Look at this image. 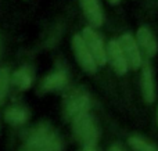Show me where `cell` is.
<instances>
[{"label":"cell","instance_id":"6da1fadb","mask_svg":"<svg viewBox=\"0 0 158 151\" xmlns=\"http://www.w3.org/2000/svg\"><path fill=\"white\" fill-rule=\"evenodd\" d=\"M25 146L32 151H63L64 146L58 135L47 125H38L24 135Z\"/></svg>","mask_w":158,"mask_h":151},{"label":"cell","instance_id":"7a4b0ae2","mask_svg":"<svg viewBox=\"0 0 158 151\" xmlns=\"http://www.w3.org/2000/svg\"><path fill=\"white\" fill-rule=\"evenodd\" d=\"M72 133H74V137L83 146H94L97 143V126L87 114H83L72 121Z\"/></svg>","mask_w":158,"mask_h":151},{"label":"cell","instance_id":"3957f363","mask_svg":"<svg viewBox=\"0 0 158 151\" xmlns=\"http://www.w3.org/2000/svg\"><path fill=\"white\" fill-rule=\"evenodd\" d=\"M72 51H74V55L77 58L78 64L81 65V68L86 74H94L96 68H97V63H96L92 51L87 47L83 36L75 35L72 38Z\"/></svg>","mask_w":158,"mask_h":151},{"label":"cell","instance_id":"277c9868","mask_svg":"<svg viewBox=\"0 0 158 151\" xmlns=\"http://www.w3.org/2000/svg\"><path fill=\"white\" fill-rule=\"evenodd\" d=\"M82 36H83L89 50L92 51L96 63L98 65H104L107 63V58L108 57H107V49L104 47L101 38L93 29H90V28H85L83 32H82Z\"/></svg>","mask_w":158,"mask_h":151},{"label":"cell","instance_id":"5b68a950","mask_svg":"<svg viewBox=\"0 0 158 151\" xmlns=\"http://www.w3.org/2000/svg\"><path fill=\"white\" fill-rule=\"evenodd\" d=\"M119 43L125 53L129 67L132 69H139L142 67V54H140V47L137 44V40H135L131 33H125L121 36Z\"/></svg>","mask_w":158,"mask_h":151},{"label":"cell","instance_id":"8992f818","mask_svg":"<svg viewBox=\"0 0 158 151\" xmlns=\"http://www.w3.org/2000/svg\"><path fill=\"white\" fill-rule=\"evenodd\" d=\"M107 57H108L112 68H114V71L118 75L126 74L129 64H128V60H126L125 53H123L122 46H121L119 42H117V40L110 42L108 47H107Z\"/></svg>","mask_w":158,"mask_h":151},{"label":"cell","instance_id":"52a82bcc","mask_svg":"<svg viewBox=\"0 0 158 151\" xmlns=\"http://www.w3.org/2000/svg\"><path fill=\"white\" fill-rule=\"evenodd\" d=\"M89 110V99L85 94H77V96H72L71 99L67 100L65 107H64V115L67 119L69 121H74L78 116L87 114Z\"/></svg>","mask_w":158,"mask_h":151},{"label":"cell","instance_id":"ba28073f","mask_svg":"<svg viewBox=\"0 0 158 151\" xmlns=\"http://www.w3.org/2000/svg\"><path fill=\"white\" fill-rule=\"evenodd\" d=\"M140 88H142V96L147 104H151L156 100V79H154V72L148 64L143 67L142 78H140Z\"/></svg>","mask_w":158,"mask_h":151},{"label":"cell","instance_id":"9c48e42d","mask_svg":"<svg viewBox=\"0 0 158 151\" xmlns=\"http://www.w3.org/2000/svg\"><path fill=\"white\" fill-rule=\"evenodd\" d=\"M136 40H137L139 47L142 49V51L144 53L148 58L154 57V55L157 54V51H158L157 40H156V38H154L153 32H151L147 27L139 28L137 35H136Z\"/></svg>","mask_w":158,"mask_h":151},{"label":"cell","instance_id":"30bf717a","mask_svg":"<svg viewBox=\"0 0 158 151\" xmlns=\"http://www.w3.org/2000/svg\"><path fill=\"white\" fill-rule=\"evenodd\" d=\"M79 3L87 21L94 27H100L103 24V11L98 0H79Z\"/></svg>","mask_w":158,"mask_h":151},{"label":"cell","instance_id":"8fae6325","mask_svg":"<svg viewBox=\"0 0 158 151\" xmlns=\"http://www.w3.org/2000/svg\"><path fill=\"white\" fill-rule=\"evenodd\" d=\"M68 82V78L64 72L57 71V72H52L49 74L40 83V90L42 92H53V90H58L63 89L64 86Z\"/></svg>","mask_w":158,"mask_h":151},{"label":"cell","instance_id":"7c38bea8","mask_svg":"<svg viewBox=\"0 0 158 151\" xmlns=\"http://www.w3.org/2000/svg\"><path fill=\"white\" fill-rule=\"evenodd\" d=\"M4 119L6 122H8L10 125H14V126L22 125L28 121V111L21 107H10L8 110H6Z\"/></svg>","mask_w":158,"mask_h":151},{"label":"cell","instance_id":"4fadbf2b","mask_svg":"<svg viewBox=\"0 0 158 151\" xmlns=\"http://www.w3.org/2000/svg\"><path fill=\"white\" fill-rule=\"evenodd\" d=\"M11 80H13V83L18 89H21V90H27V89H29L31 85H32V80H33L32 72H31L28 68H25V67L24 68H19L14 72Z\"/></svg>","mask_w":158,"mask_h":151},{"label":"cell","instance_id":"5bb4252c","mask_svg":"<svg viewBox=\"0 0 158 151\" xmlns=\"http://www.w3.org/2000/svg\"><path fill=\"white\" fill-rule=\"evenodd\" d=\"M128 144L133 151H158V147L151 144L150 141L144 140L140 136H131L128 139Z\"/></svg>","mask_w":158,"mask_h":151},{"label":"cell","instance_id":"9a60e30c","mask_svg":"<svg viewBox=\"0 0 158 151\" xmlns=\"http://www.w3.org/2000/svg\"><path fill=\"white\" fill-rule=\"evenodd\" d=\"M8 85H10V75L6 68L0 69V105L4 103L6 97H7Z\"/></svg>","mask_w":158,"mask_h":151},{"label":"cell","instance_id":"2e32d148","mask_svg":"<svg viewBox=\"0 0 158 151\" xmlns=\"http://www.w3.org/2000/svg\"><path fill=\"white\" fill-rule=\"evenodd\" d=\"M81 151H96V149H94L93 146H85Z\"/></svg>","mask_w":158,"mask_h":151},{"label":"cell","instance_id":"e0dca14e","mask_svg":"<svg viewBox=\"0 0 158 151\" xmlns=\"http://www.w3.org/2000/svg\"><path fill=\"white\" fill-rule=\"evenodd\" d=\"M110 151H123V150L121 149L119 146H111V149H110Z\"/></svg>","mask_w":158,"mask_h":151},{"label":"cell","instance_id":"ac0fdd59","mask_svg":"<svg viewBox=\"0 0 158 151\" xmlns=\"http://www.w3.org/2000/svg\"><path fill=\"white\" fill-rule=\"evenodd\" d=\"M110 3H111V4H117V3H119L121 0H108Z\"/></svg>","mask_w":158,"mask_h":151},{"label":"cell","instance_id":"d6986e66","mask_svg":"<svg viewBox=\"0 0 158 151\" xmlns=\"http://www.w3.org/2000/svg\"><path fill=\"white\" fill-rule=\"evenodd\" d=\"M19 151H32V150H29V149H27V147H25V149H22V150H19Z\"/></svg>","mask_w":158,"mask_h":151},{"label":"cell","instance_id":"ffe728a7","mask_svg":"<svg viewBox=\"0 0 158 151\" xmlns=\"http://www.w3.org/2000/svg\"><path fill=\"white\" fill-rule=\"evenodd\" d=\"M157 126H158V108H157Z\"/></svg>","mask_w":158,"mask_h":151}]
</instances>
